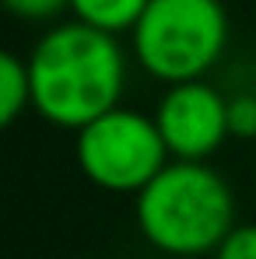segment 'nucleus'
<instances>
[{
	"instance_id": "6e6552de",
	"label": "nucleus",
	"mask_w": 256,
	"mask_h": 259,
	"mask_svg": "<svg viewBox=\"0 0 256 259\" xmlns=\"http://www.w3.org/2000/svg\"><path fill=\"white\" fill-rule=\"evenodd\" d=\"M228 133L239 140L256 137V95H235L228 98Z\"/></svg>"
},
{
	"instance_id": "f03ea898",
	"label": "nucleus",
	"mask_w": 256,
	"mask_h": 259,
	"mask_svg": "<svg viewBox=\"0 0 256 259\" xmlns=\"http://www.w3.org/2000/svg\"><path fill=\"white\" fill-rule=\"evenodd\" d=\"M133 200L140 235L169 259L214 256L235 231L232 189L207 161H169Z\"/></svg>"
},
{
	"instance_id": "423d86ee",
	"label": "nucleus",
	"mask_w": 256,
	"mask_h": 259,
	"mask_svg": "<svg viewBox=\"0 0 256 259\" xmlns=\"http://www.w3.org/2000/svg\"><path fill=\"white\" fill-rule=\"evenodd\" d=\"M148 4L151 0H70V11H74V21L120 35V32H133V25L148 11Z\"/></svg>"
},
{
	"instance_id": "7ed1b4c3",
	"label": "nucleus",
	"mask_w": 256,
	"mask_h": 259,
	"mask_svg": "<svg viewBox=\"0 0 256 259\" xmlns=\"http://www.w3.org/2000/svg\"><path fill=\"white\" fill-rule=\"evenodd\" d=\"M130 35L151 77L169 88L190 84L204 81L221 60L228 46V14L221 0H151Z\"/></svg>"
},
{
	"instance_id": "20e7f679",
	"label": "nucleus",
	"mask_w": 256,
	"mask_h": 259,
	"mask_svg": "<svg viewBox=\"0 0 256 259\" xmlns=\"http://www.w3.org/2000/svg\"><path fill=\"white\" fill-rule=\"evenodd\" d=\"M74 158L91 186L133 196L172 161L155 116L123 105L78 133Z\"/></svg>"
},
{
	"instance_id": "0eeeda50",
	"label": "nucleus",
	"mask_w": 256,
	"mask_h": 259,
	"mask_svg": "<svg viewBox=\"0 0 256 259\" xmlns=\"http://www.w3.org/2000/svg\"><path fill=\"white\" fill-rule=\"evenodd\" d=\"M25 109H32L28 60L18 53H0V123L11 126Z\"/></svg>"
},
{
	"instance_id": "39448f33",
	"label": "nucleus",
	"mask_w": 256,
	"mask_h": 259,
	"mask_svg": "<svg viewBox=\"0 0 256 259\" xmlns=\"http://www.w3.org/2000/svg\"><path fill=\"white\" fill-rule=\"evenodd\" d=\"M155 123L172 161H207L232 137L228 98L207 81L172 84L155 109Z\"/></svg>"
},
{
	"instance_id": "1a4fd4ad",
	"label": "nucleus",
	"mask_w": 256,
	"mask_h": 259,
	"mask_svg": "<svg viewBox=\"0 0 256 259\" xmlns=\"http://www.w3.org/2000/svg\"><path fill=\"white\" fill-rule=\"evenodd\" d=\"M214 259H256V224H235Z\"/></svg>"
},
{
	"instance_id": "f257e3e1",
	"label": "nucleus",
	"mask_w": 256,
	"mask_h": 259,
	"mask_svg": "<svg viewBox=\"0 0 256 259\" xmlns=\"http://www.w3.org/2000/svg\"><path fill=\"white\" fill-rule=\"evenodd\" d=\"M32 109L49 126L81 133L105 112L120 109L127 88V56L116 35L85 21L49 28L28 53Z\"/></svg>"
},
{
	"instance_id": "9d476101",
	"label": "nucleus",
	"mask_w": 256,
	"mask_h": 259,
	"mask_svg": "<svg viewBox=\"0 0 256 259\" xmlns=\"http://www.w3.org/2000/svg\"><path fill=\"white\" fill-rule=\"evenodd\" d=\"M4 7L25 21H49L60 11H70V0H4Z\"/></svg>"
}]
</instances>
